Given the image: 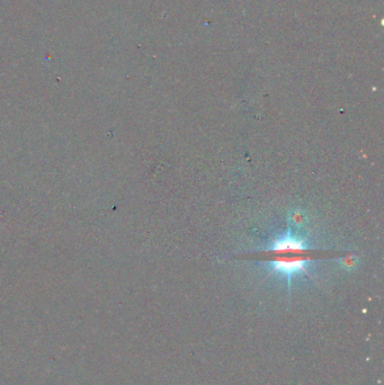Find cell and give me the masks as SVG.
<instances>
[{"label":"cell","mask_w":384,"mask_h":385,"mask_svg":"<svg viewBox=\"0 0 384 385\" xmlns=\"http://www.w3.org/2000/svg\"><path fill=\"white\" fill-rule=\"evenodd\" d=\"M314 260L312 253L310 255H277L270 256L268 266L271 267V274H277L286 277L287 282L291 283L293 276L300 274H308L310 263Z\"/></svg>","instance_id":"6da1fadb"},{"label":"cell","mask_w":384,"mask_h":385,"mask_svg":"<svg viewBox=\"0 0 384 385\" xmlns=\"http://www.w3.org/2000/svg\"><path fill=\"white\" fill-rule=\"evenodd\" d=\"M312 253L306 239L299 237L289 229L286 233L272 239V245L268 249V256L277 255H310Z\"/></svg>","instance_id":"7a4b0ae2"},{"label":"cell","mask_w":384,"mask_h":385,"mask_svg":"<svg viewBox=\"0 0 384 385\" xmlns=\"http://www.w3.org/2000/svg\"><path fill=\"white\" fill-rule=\"evenodd\" d=\"M291 220L293 221L294 225L299 226V225H302L303 223L305 222V218L303 217V214L300 213V212H295V213L292 214V219H291Z\"/></svg>","instance_id":"3957f363"}]
</instances>
